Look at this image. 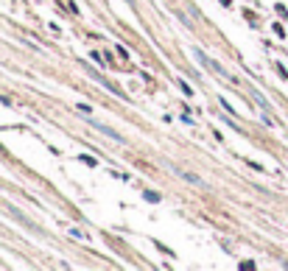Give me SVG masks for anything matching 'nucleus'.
<instances>
[{"label": "nucleus", "instance_id": "nucleus-1", "mask_svg": "<svg viewBox=\"0 0 288 271\" xmlns=\"http://www.w3.org/2000/svg\"><path fill=\"white\" fill-rule=\"evenodd\" d=\"M193 56H196V59H199L201 64H204V67H210V70H216V73H219V76H224V79H229V76H227V70H224V67H221L219 61L207 59V56H204V53H201L199 48H196V51H193ZM229 81H232V79H229Z\"/></svg>", "mask_w": 288, "mask_h": 271}, {"label": "nucleus", "instance_id": "nucleus-4", "mask_svg": "<svg viewBox=\"0 0 288 271\" xmlns=\"http://www.w3.org/2000/svg\"><path fill=\"white\" fill-rule=\"evenodd\" d=\"M185 179H188V182H193V184H201V179H199V176H193V174H185Z\"/></svg>", "mask_w": 288, "mask_h": 271}, {"label": "nucleus", "instance_id": "nucleus-5", "mask_svg": "<svg viewBox=\"0 0 288 271\" xmlns=\"http://www.w3.org/2000/svg\"><path fill=\"white\" fill-rule=\"evenodd\" d=\"M70 235H76V238H81V241H87V235H84L81 229H70Z\"/></svg>", "mask_w": 288, "mask_h": 271}, {"label": "nucleus", "instance_id": "nucleus-2", "mask_svg": "<svg viewBox=\"0 0 288 271\" xmlns=\"http://www.w3.org/2000/svg\"><path fill=\"white\" fill-rule=\"evenodd\" d=\"M93 126H96L98 131H104V134H109V137H112V140H118V143H121V134H118V131H112V129H106L104 123H96V120H93Z\"/></svg>", "mask_w": 288, "mask_h": 271}, {"label": "nucleus", "instance_id": "nucleus-3", "mask_svg": "<svg viewBox=\"0 0 288 271\" xmlns=\"http://www.w3.org/2000/svg\"><path fill=\"white\" fill-rule=\"evenodd\" d=\"M79 159H81V162H87V165H93V168H98V159H96V157H87V154H81Z\"/></svg>", "mask_w": 288, "mask_h": 271}]
</instances>
